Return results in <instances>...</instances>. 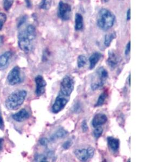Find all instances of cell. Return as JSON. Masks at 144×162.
I'll return each instance as SVG.
<instances>
[{
  "label": "cell",
  "mask_w": 144,
  "mask_h": 162,
  "mask_svg": "<svg viewBox=\"0 0 144 162\" xmlns=\"http://www.w3.org/2000/svg\"><path fill=\"white\" fill-rule=\"evenodd\" d=\"M26 95L27 92L25 90H18L12 93L5 102L7 108L11 110L18 109L25 102Z\"/></svg>",
  "instance_id": "6da1fadb"
},
{
  "label": "cell",
  "mask_w": 144,
  "mask_h": 162,
  "mask_svg": "<svg viewBox=\"0 0 144 162\" xmlns=\"http://www.w3.org/2000/svg\"><path fill=\"white\" fill-rule=\"evenodd\" d=\"M116 17L110 10L102 9L98 12L97 25L103 30H108L114 25Z\"/></svg>",
  "instance_id": "7a4b0ae2"
},
{
  "label": "cell",
  "mask_w": 144,
  "mask_h": 162,
  "mask_svg": "<svg viewBox=\"0 0 144 162\" xmlns=\"http://www.w3.org/2000/svg\"><path fill=\"white\" fill-rule=\"evenodd\" d=\"M75 86V81L71 76H65L62 81L59 92L65 96L70 97L73 91Z\"/></svg>",
  "instance_id": "3957f363"
},
{
  "label": "cell",
  "mask_w": 144,
  "mask_h": 162,
  "mask_svg": "<svg viewBox=\"0 0 144 162\" xmlns=\"http://www.w3.org/2000/svg\"><path fill=\"white\" fill-rule=\"evenodd\" d=\"M18 45L21 49L26 53H30L33 49V41L27 37L25 30L20 31L18 35Z\"/></svg>",
  "instance_id": "277c9868"
},
{
  "label": "cell",
  "mask_w": 144,
  "mask_h": 162,
  "mask_svg": "<svg viewBox=\"0 0 144 162\" xmlns=\"http://www.w3.org/2000/svg\"><path fill=\"white\" fill-rule=\"evenodd\" d=\"M69 99V97L65 96L59 92L53 105L52 112L54 113H57L62 111L67 104Z\"/></svg>",
  "instance_id": "5b68a950"
},
{
  "label": "cell",
  "mask_w": 144,
  "mask_h": 162,
  "mask_svg": "<svg viewBox=\"0 0 144 162\" xmlns=\"http://www.w3.org/2000/svg\"><path fill=\"white\" fill-rule=\"evenodd\" d=\"M95 152V149L90 146L87 149H78L75 151V156L79 160L82 162H85L88 160L89 159L92 158Z\"/></svg>",
  "instance_id": "8992f818"
},
{
  "label": "cell",
  "mask_w": 144,
  "mask_h": 162,
  "mask_svg": "<svg viewBox=\"0 0 144 162\" xmlns=\"http://www.w3.org/2000/svg\"><path fill=\"white\" fill-rule=\"evenodd\" d=\"M7 80L9 84L11 86H14L21 83L22 81V78L21 75L20 68L17 66L12 68L8 75Z\"/></svg>",
  "instance_id": "52a82bcc"
},
{
  "label": "cell",
  "mask_w": 144,
  "mask_h": 162,
  "mask_svg": "<svg viewBox=\"0 0 144 162\" xmlns=\"http://www.w3.org/2000/svg\"><path fill=\"white\" fill-rule=\"evenodd\" d=\"M71 7L67 3L60 1L59 3L58 16L63 20H68L70 17Z\"/></svg>",
  "instance_id": "ba28073f"
},
{
  "label": "cell",
  "mask_w": 144,
  "mask_h": 162,
  "mask_svg": "<svg viewBox=\"0 0 144 162\" xmlns=\"http://www.w3.org/2000/svg\"><path fill=\"white\" fill-rule=\"evenodd\" d=\"M36 83L35 94L37 96H40L45 92V87L47 86V82L41 75H38L35 79Z\"/></svg>",
  "instance_id": "9c48e42d"
},
{
  "label": "cell",
  "mask_w": 144,
  "mask_h": 162,
  "mask_svg": "<svg viewBox=\"0 0 144 162\" xmlns=\"http://www.w3.org/2000/svg\"><path fill=\"white\" fill-rule=\"evenodd\" d=\"M108 121V117L106 115L99 113L95 116L93 117V119L92 121V124L93 127H99L101 125H103L105 124Z\"/></svg>",
  "instance_id": "30bf717a"
},
{
  "label": "cell",
  "mask_w": 144,
  "mask_h": 162,
  "mask_svg": "<svg viewBox=\"0 0 144 162\" xmlns=\"http://www.w3.org/2000/svg\"><path fill=\"white\" fill-rule=\"evenodd\" d=\"M119 61L120 58L117 54H116L114 51H109L107 63L111 68H114L116 67L119 63Z\"/></svg>",
  "instance_id": "8fae6325"
},
{
  "label": "cell",
  "mask_w": 144,
  "mask_h": 162,
  "mask_svg": "<svg viewBox=\"0 0 144 162\" xmlns=\"http://www.w3.org/2000/svg\"><path fill=\"white\" fill-rule=\"evenodd\" d=\"M12 118L18 122H22L28 119L29 117V113L25 109L21 110L18 113H15L12 116Z\"/></svg>",
  "instance_id": "7c38bea8"
},
{
  "label": "cell",
  "mask_w": 144,
  "mask_h": 162,
  "mask_svg": "<svg viewBox=\"0 0 144 162\" xmlns=\"http://www.w3.org/2000/svg\"><path fill=\"white\" fill-rule=\"evenodd\" d=\"M12 56L11 51H7L0 56V68L3 69L8 66L9 61Z\"/></svg>",
  "instance_id": "4fadbf2b"
},
{
  "label": "cell",
  "mask_w": 144,
  "mask_h": 162,
  "mask_svg": "<svg viewBox=\"0 0 144 162\" xmlns=\"http://www.w3.org/2000/svg\"><path fill=\"white\" fill-rule=\"evenodd\" d=\"M96 74L97 75L98 77L100 80L98 83L104 85L106 81L108 79V77H109L108 71L103 67H100V68L98 69Z\"/></svg>",
  "instance_id": "5bb4252c"
},
{
  "label": "cell",
  "mask_w": 144,
  "mask_h": 162,
  "mask_svg": "<svg viewBox=\"0 0 144 162\" xmlns=\"http://www.w3.org/2000/svg\"><path fill=\"white\" fill-rule=\"evenodd\" d=\"M108 144L109 147L114 152L117 151L119 148V140L113 137H109L108 138Z\"/></svg>",
  "instance_id": "9a60e30c"
},
{
  "label": "cell",
  "mask_w": 144,
  "mask_h": 162,
  "mask_svg": "<svg viewBox=\"0 0 144 162\" xmlns=\"http://www.w3.org/2000/svg\"><path fill=\"white\" fill-rule=\"evenodd\" d=\"M102 55L98 52H95L89 58L90 69H93L95 68L96 64L98 63L100 59L102 58Z\"/></svg>",
  "instance_id": "2e32d148"
},
{
  "label": "cell",
  "mask_w": 144,
  "mask_h": 162,
  "mask_svg": "<svg viewBox=\"0 0 144 162\" xmlns=\"http://www.w3.org/2000/svg\"><path fill=\"white\" fill-rule=\"evenodd\" d=\"M25 31L27 37H28L31 41H34L35 39L36 36V32L35 28L33 25H29L28 26L26 27Z\"/></svg>",
  "instance_id": "e0dca14e"
},
{
  "label": "cell",
  "mask_w": 144,
  "mask_h": 162,
  "mask_svg": "<svg viewBox=\"0 0 144 162\" xmlns=\"http://www.w3.org/2000/svg\"><path fill=\"white\" fill-rule=\"evenodd\" d=\"M68 134V132L64 129L62 127L59 128V129L57 130L55 133L51 137V141H54L57 139H61L65 137Z\"/></svg>",
  "instance_id": "ac0fdd59"
},
{
  "label": "cell",
  "mask_w": 144,
  "mask_h": 162,
  "mask_svg": "<svg viewBox=\"0 0 144 162\" xmlns=\"http://www.w3.org/2000/svg\"><path fill=\"white\" fill-rule=\"evenodd\" d=\"M83 27V18L80 14L76 15L75 29L76 30H81Z\"/></svg>",
  "instance_id": "d6986e66"
},
{
  "label": "cell",
  "mask_w": 144,
  "mask_h": 162,
  "mask_svg": "<svg viewBox=\"0 0 144 162\" xmlns=\"http://www.w3.org/2000/svg\"><path fill=\"white\" fill-rule=\"evenodd\" d=\"M116 32H112L111 34H107L105 36V40H104V45L106 47H109L110 46L112 41H113L114 39H116Z\"/></svg>",
  "instance_id": "ffe728a7"
},
{
  "label": "cell",
  "mask_w": 144,
  "mask_h": 162,
  "mask_svg": "<svg viewBox=\"0 0 144 162\" xmlns=\"http://www.w3.org/2000/svg\"><path fill=\"white\" fill-rule=\"evenodd\" d=\"M108 96V92L107 91H104L102 94L100 95V96L98 99L97 102L96 103L95 107H100L104 104L105 103L106 99L107 98Z\"/></svg>",
  "instance_id": "44dd1931"
},
{
  "label": "cell",
  "mask_w": 144,
  "mask_h": 162,
  "mask_svg": "<svg viewBox=\"0 0 144 162\" xmlns=\"http://www.w3.org/2000/svg\"><path fill=\"white\" fill-rule=\"evenodd\" d=\"M86 63V58L85 56L79 55L77 58V66L79 68H83Z\"/></svg>",
  "instance_id": "7402d4cb"
},
{
  "label": "cell",
  "mask_w": 144,
  "mask_h": 162,
  "mask_svg": "<svg viewBox=\"0 0 144 162\" xmlns=\"http://www.w3.org/2000/svg\"><path fill=\"white\" fill-rule=\"evenodd\" d=\"M51 6V0H42L39 7L43 9H49Z\"/></svg>",
  "instance_id": "603a6c76"
},
{
  "label": "cell",
  "mask_w": 144,
  "mask_h": 162,
  "mask_svg": "<svg viewBox=\"0 0 144 162\" xmlns=\"http://www.w3.org/2000/svg\"><path fill=\"white\" fill-rule=\"evenodd\" d=\"M14 2V0H4L3 1V8L4 10L8 11L12 7Z\"/></svg>",
  "instance_id": "cb8c5ba5"
},
{
  "label": "cell",
  "mask_w": 144,
  "mask_h": 162,
  "mask_svg": "<svg viewBox=\"0 0 144 162\" xmlns=\"http://www.w3.org/2000/svg\"><path fill=\"white\" fill-rule=\"evenodd\" d=\"M103 132V130L102 127H96V129L93 131V136L95 138H98L102 136Z\"/></svg>",
  "instance_id": "d4e9b609"
},
{
  "label": "cell",
  "mask_w": 144,
  "mask_h": 162,
  "mask_svg": "<svg viewBox=\"0 0 144 162\" xmlns=\"http://www.w3.org/2000/svg\"><path fill=\"white\" fill-rule=\"evenodd\" d=\"M35 161L36 162H47V158L46 156L43 155L38 154L35 156Z\"/></svg>",
  "instance_id": "484cf974"
},
{
  "label": "cell",
  "mask_w": 144,
  "mask_h": 162,
  "mask_svg": "<svg viewBox=\"0 0 144 162\" xmlns=\"http://www.w3.org/2000/svg\"><path fill=\"white\" fill-rule=\"evenodd\" d=\"M7 20L6 15L2 12H0V30H1L4 23Z\"/></svg>",
  "instance_id": "4316f807"
},
{
  "label": "cell",
  "mask_w": 144,
  "mask_h": 162,
  "mask_svg": "<svg viewBox=\"0 0 144 162\" xmlns=\"http://www.w3.org/2000/svg\"><path fill=\"white\" fill-rule=\"evenodd\" d=\"M81 129L83 130V132H86L88 131L89 130V127L87 126V123L85 120L82 122L81 124Z\"/></svg>",
  "instance_id": "83f0119b"
},
{
  "label": "cell",
  "mask_w": 144,
  "mask_h": 162,
  "mask_svg": "<svg viewBox=\"0 0 144 162\" xmlns=\"http://www.w3.org/2000/svg\"><path fill=\"white\" fill-rule=\"evenodd\" d=\"M39 144H41V146H46L48 144V140L47 138H42L39 140Z\"/></svg>",
  "instance_id": "f1b7e54d"
},
{
  "label": "cell",
  "mask_w": 144,
  "mask_h": 162,
  "mask_svg": "<svg viewBox=\"0 0 144 162\" xmlns=\"http://www.w3.org/2000/svg\"><path fill=\"white\" fill-rule=\"evenodd\" d=\"M71 145H72V142L70 141H67L63 144V148L65 150H67V149H68L69 148H70Z\"/></svg>",
  "instance_id": "f546056e"
},
{
  "label": "cell",
  "mask_w": 144,
  "mask_h": 162,
  "mask_svg": "<svg viewBox=\"0 0 144 162\" xmlns=\"http://www.w3.org/2000/svg\"><path fill=\"white\" fill-rule=\"evenodd\" d=\"M130 51H131V42H129L128 43V44L126 45V49H125V55H128L130 53Z\"/></svg>",
  "instance_id": "4dcf8cb0"
},
{
  "label": "cell",
  "mask_w": 144,
  "mask_h": 162,
  "mask_svg": "<svg viewBox=\"0 0 144 162\" xmlns=\"http://www.w3.org/2000/svg\"><path fill=\"white\" fill-rule=\"evenodd\" d=\"M26 17H22L20 20L19 22H18V25H17L18 27H20L21 25H22L23 24L26 22Z\"/></svg>",
  "instance_id": "1f68e13d"
},
{
  "label": "cell",
  "mask_w": 144,
  "mask_h": 162,
  "mask_svg": "<svg viewBox=\"0 0 144 162\" xmlns=\"http://www.w3.org/2000/svg\"><path fill=\"white\" fill-rule=\"evenodd\" d=\"M4 128V122L2 118V115L0 113V129H3Z\"/></svg>",
  "instance_id": "d6a6232c"
},
{
  "label": "cell",
  "mask_w": 144,
  "mask_h": 162,
  "mask_svg": "<svg viewBox=\"0 0 144 162\" xmlns=\"http://www.w3.org/2000/svg\"><path fill=\"white\" fill-rule=\"evenodd\" d=\"M4 143V140L2 138H0V151L2 150L3 148V145Z\"/></svg>",
  "instance_id": "836d02e7"
},
{
  "label": "cell",
  "mask_w": 144,
  "mask_h": 162,
  "mask_svg": "<svg viewBox=\"0 0 144 162\" xmlns=\"http://www.w3.org/2000/svg\"><path fill=\"white\" fill-rule=\"evenodd\" d=\"M131 19V9H129L127 12V20H130Z\"/></svg>",
  "instance_id": "e575fe53"
},
{
  "label": "cell",
  "mask_w": 144,
  "mask_h": 162,
  "mask_svg": "<svg viewBox=\"0 0 144 162\" xmlns=\"http://www.w3.org/2000/svg\"><path fill=\"white\" fill-rule=\"evenodd\" d=\"M26 6H27V7H30V0H26Z\"/></svg>",
  "instance_id": "d590c367"
},
{
  "label": "cell",
  "mask_w": 144,
  "mask_h": 162,
  "mask_svg": "<svg viewBox=\"0 0 144 162\" xmlns=\"http://www.w3.org/2000/svg\"><path fill=\"white\" fill-rule=\"evenodd\" d=\"M3 42V37L2 36H0V47L1 46Z\"/></svg>",
  "instance_id": "8d00e7d4"
},
{
  "label": "cell",
  "mask_w": 144,
  "mask_h": 162,
  "mask_svg": "<svg viewBox=\"0 0 144 162\" xmlns=\"http://www.w3.org/2000/svg\"><path fill=\"white\" fill-rule=\"evenodd\" d=\"M128 83L130 86V74L129 75V77H128Z\"/></svg>",
  "instance_id": "74e56055"
},
{
  "label": "cell",
  "mask_w": 144,
  "mask_h": 162,
  "mask_svg": "<svg viewBox=\"0 0 144 162\" xmlns=\"http://www.w3.org/2000/svg\"><path fill=\"white\" fill-rule=\"evenodd\" d=\"M109 1H110V0H104V1H105V2H109Z\"/></svg>",
  "instance_id": "f35d334b"
}]
</instances>
